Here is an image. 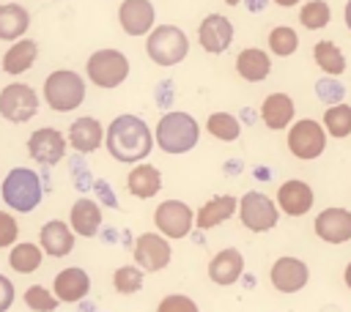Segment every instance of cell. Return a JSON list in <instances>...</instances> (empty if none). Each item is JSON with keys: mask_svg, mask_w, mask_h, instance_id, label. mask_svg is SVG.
Masks as SVG:
<instances>
[{"mask_svg": "<svg viewBox=\"0 0 351 312\" xmlns=\"http://www.w3.org/2000/svg\"><path fill=\"white\" fill-rule=\"evenodd\" d=\"M104 145L115 161L123 164H137L154 151V131L140 115L123 112L110 120L104 129Z\"/></svg>", "mask_w": 351, "mask_h": 312, "instance_id": "obj_1", "label": "cell"}, {"mask_svg": "<svg viewBox=\"0 0 351 312\" xmlns=\"http://www.w3.org/2000/svg\"><path fill=\"white\" fill-rule=\"evenodd\" d=\"M154 140H156L159 151H165V153H186L197 145L200 126L189 112L170 109L159 118V123L154 129Z\"/></svg>", "mask_w": 351, "mask_h": 312, "instance_id": "obj_2", "label": "cell"}, {"mask_svg": "<svg viewBox=\"0 0 351 312\" xmlns=\"http://www.w3.org/2000/svg\"><path fill=\"white\" fill-rule=\"evenodd\" d=\"M145 55L156 66H178L189 55V38L178 25H154L145 33Z\"/></svg>", "mask_w": 351, "mask_h": 312, "instance_id": "obj_3", "label": "cell"}, {"mask_svg": "<svg viewBox=\"0 0 351 312\" xmlns=\"http://www.w3.org/2000/svg\"><path fill=\"white\" fill-rule=\"evenodd\" d=\"M0 192H3V203L11 205V208L19 211V213H27V211L38 208V203H41V197H44L41 178H38V172H33L30 167H14V170L3 178Z\"/></svg>", "mask_w": 351, "mask_h": 312, "instance_id": "obj_4", "label": "cell"}, {"mask_svg": "<svg viewBox=\"0 0 351 312\" xmlns=\"http://www.w3.org/2000/svg\"><path fill=\"white\" fill-rule=\"evenodd\" d=\"M44 101L55 112H71L85 101V79L71 68H58L44 79Z\"/></svg>", "mask_w": 351, "mask_h": 312, "instance_id": "obj_5", "label": "cell"}, {"mask_svg": "<svg viewBox=\"0 0 351 312\" xmlns=\"http://www.w3.org/2000/svg\"><path fill=\"white\" fill-rule=\"evenodd\" d=\"M85 74L96 88H104V90L118 88L129 77V57L112 47L96 49L85 63Z\"/></svg>", "mask_w": 351, "mask_h": 312, "instance_id": "obj_6", "label": "cell"}, {"mask_svg": "<svg viewBox=\"0 0 351 312\" xmlns=\"http://www.w3.org/2000/svg\"><path fill=\"white\" fill-rule=\"evenodd\" d=\"M324 148H326V131L318 120L302 118L288 126V151L296 159H302V161L318 159L324 153Z\"/></svg>", "mask_w": 351, "mask_h": 312, "instance_id": "obj_7", "label": "cell"}, {"mask_svg": "<svg viewBox=\"0 0 351 312\" xmlns=\"http://www.w3.org/2000/svg\"><path fill=\"white\" fill-rule=\"evenodd\" d=\"M38 112V96L25 82H11L0 90V115L11 123H25Z\"/></svg>", "mask_w": 351, "mask_h": 312, "instance_id": "obj_8", "label": "cell"}, {"mask_svg": "<svg viewBox=\"0 0 351 312\" xmlns=\"http://www.w3.org/2000/svg\"><path fill=\"white\" fill-rule=\"evenodd\" d=\"M236 211H239V219H241V224L247 227V230H252V233H266V230H271L274 224H277V205L266 197V194H261V192H247L241 200H239V205H236Z\"/></svg>", "mask_w": 351, "mask_h": 312, "instance_id": "obj_9", "label": "cell"}, {"mask_svg": "<svg viewBox=\"0 0 351 312\" xmlns=\"http://www.w3.org/2000/svg\"><path fill=\"white\" fill-rule=\"evenodd\" d=\"M154 222L165 238H184L195 224V211L181 200H165L156 205Z\"/></svg>", "mask_w": 351, "mask_h": 312, "instance_id": "obj_10", "label": "cell"}, {"mask_svg": "<svg viewBox=\"0 0 351 312\" xmlns=\"http://www.w3.org/2000/svg\"><path fill=\"white\" fill-rule=\"evenodd\" d=\"M66 145H69L66 137L58 129H52V126H41V129H36L27 137V153H30V159L38 161V164H44V167L58 164L66 156Z\"/></svg>", "mask_w": 351, "mask_h": 312, "instance_id": "obj_11", "label": "cell"}, {"mask_svg": "<svg viewBox=\"0 0 351 312\" xmlns=\"http://www.w3.org/2000/svg\"><path fill=\"white\" fill-rule=\"evenodd\" d=\"M197 44L208 55H222L233 44V22L225 14H206L197 25Z\"/></svg>", "mask_w": 351, "mask_h": 312, "instance_id": "obj_12", "label": "cell"}, {"mask_svg": "<svg viewBox=\"0 0 351 312\" xmlns=\"http://www.w3.org/2000/svg\"><path fill=\"white\" fill-rule=\"evenodd\" d=\"M170 257H173V249H170L165 235H159V233L137 235V241H134V263L143 271H162V268H167Z\"/></svg>", "mask_w": 351, "mask_h": 312, "instance_id": "obj_13", "label": "cell"}, {"mask_svg": "<svg viewBox=\"0 0 351 312\" xmlns=\"http://www.w3.org/2000/svg\"><path fill=\"white\" fill-rule=\"evenodd\" d=\"M118 25L126 36H145L156 25V8L151 0H121Z\"/></svg>", "mask_w": 351, "mask_h": 312, "instance_id": "obj_14", "label": "cell"}, {"mask_svg": "<svg viewBox=\"0 0 351 312\" xmlns=\"http://www.w3.org/2000/svg\"><path fill=\"white\" fill-rule=\"evenodd\" d=\"M269 279L280 293H296L307 285L310 268L299 257H280V260H274V265L269 271Z\"/></svg>", "mask_w": 351, "mask_h": 312, "instance_id": "obj_15", "label": "cell"}, {"mask_svg": "<svg viewBox=\"0 0 351 312\" xmlns=\"http://www.w3.org/2000/svg\"><path fill=\"white\" fill-rule=\"evenodd\" d=\"M315 235L326 244H346L351 238V211L346 208H324L315 216Z\"/></svg>", "mask_w": 351, "mask_h": 312, "instance_id": "obj_16", "label": "cell"}, {"mask_svg": "<svg viewBox=\"0 0 351 312\" xmlns=\"http://www.w3.org/2000/svg\"><path fill=\"white\" fill-rule=\"evenodd\" d=\"M66 142H69L77 153H93V151H99V145L104 142V126H101L96 118L82 115V118H77V120L69 126Z\"/></svg>", "mask_w": 351, "mask_h": 312, "instance_id": "obj_17", "label": "cell"}, {"mask_svg": "<svg viewBox=\"0 0 351 312\" xmlns=\"http://www.w3.org/2000/svg\"><path fill=\"white\" fill-rule=\"evenodd\" d=\"M313 200H315L313 189L304 181H299V178L285 181L277 189V205H280V211H285V216H302V213H307L313 208Z\"/></svg>", "mask_w": 351, "mask_h": 312, "instance_id": "obj_18", "label": "cell"}, {"mask_svg": "<svg viewBox=\"0 0 351 312\" xmlns=\"http://www.w3.org/2000/svg\"><path fill=\"white\" fill-rule=\"evenodd\" d=\"M293 112H296V107H293V99L288 96V93H269L266 99H263V104H261V120H263V126L266 129H271V131H282V129H288L291 123H293Z\"/></svg>", "mask_w": 351, "mask_h": 312, "instance_id": "obj_19", "label": "cell"}, {"mask_svg": "<svg viewBox=\"0 0 351 312\" xmlns=\"http://www.w3.org/2000/svg\"><path fill=\"white\" fill-rule=\"evenodd\" d=\"M52 290H55V298H58V301L77 304V301H82V298L88 296V290H90V276H88L82 268H77V265L63 268V271L55 276Z\"/></svg>", "mask_w": 351, "mask_h": 312, "instance_id": "obj_20", "label": "cell"}, {"mask_svg": "<svg viewBox=\"0 0 351 312\" xmlns=\"http://www.w3.org/2000/svg\"><path fill=\"white\" fill-rule=\"evenodd\" d=\"M38 246H41V252H47V255H52V257H66V255L74 249V233H71V227H69L66 222L52 219V222H47V224L41 227V233H38Z\"/></svg>", "mask_w": 351, "mask_h": 312, "instance_id": "obj_21", "label": "cell"}, {"mask_svg": "<svg viewBox=\"0 0 351 312\" xmlns=\"http://www.w3.org/2000/svg\"><path fill=\"white\" fill-rule=\"evenodd\" d=\"M244 274V257L239 249H219L208 260V276L214 285H233Z\"/></svg>", "mask_w": 351, "mask_h": 312, "instance_id": "obj_22", "label": "cell"}, {"mask_svg": "<svg viewBox=\"0 0 351 312\" xmlns=\"http://www.w3.org/2000/svg\"><path fill=\"white\" fill-rule=\"evenodd\" d=\"M69 227H71V233H77V235H82V238L96 235L99 227H101V208H99L90 197H80V200L71 205Z\"/></svg>", "mask_w": 351, "mask_h": 312, "instance_id": "obj_23", "label": "cell"}, {"mask_svg": "<svg viewBox=\"0 0 351 312\" xmlns=\"http://www.w3.org/2000/svg\"><path fill=\"white\" fill-rule=\"evenodd\" d=\"M236 74L247 82H263L271 74V57L269 52L258 47H247L236 55Z\"/></svg>", "mask_w": 351, "mask_h": 312, "instance_id": "obj_24", "label": "cell"}, {"mask_svg": "<svg viewBox=\"0 0 351 312\" xmlns=\"http://www.w3.org/2000/svg\"><path fill=\"white\" fill-rule=\"evenodd\" d=\"M36 57H38V44L33 38H25L22 36V38H16L5 49V55H3V71L11 74V77H19V74H25L36 63Z\"/></svg>", "mask_w": 351, "mask_h": 312, "instance_id": "obj_25", "label": "cell"}, {"mask_svg": "<svg viewBox=\"0 0 351 312\" xmlns=\"http://www.w3.org/2000/svg\"><path fill=\"white\" fill-rule=\"evenodd\" d=\"M236 205H239V200H236L233 194H217V197H211V200L197 211V216H195L197 230H211V227L228 222V219L236 213Z\"/></svg>", "mask_w": 351, "mask_h": 312, "instance_id": "obj_26", "label": "cell"}, {"mask_svg": "<svg viewBox=\"0 0 351 312\" xmlns=\"http://www.w3.org/2000/svg\"><path fill=\"white\" fill-rule=\"evenodd\" d=\"M30 14L19 3H0V41H16L27 33Z\"/></svg>", "mask_w": 351, "mask_h": 312, "instance_id": "obj_27", "label": "cell"}, {"mask_svg": "<svg viewBox=\"0 0 351 312\" xmlns=\"http://www.w3.org/2000/svg\"><path fill=\"white\" fill-rule=\"evenodd\" d=\"M126 186H129V192H132L134 197L148 200V197L159 194V189H162V172H159L154 164L140 161L137 167H132L129 178H126Z\"/></svg>", "mask_w": 351, "mask_h": 312, "instance_id": "obj_28", "label": "cell"}, {"mask_svg": "<svg viewBox=\"0 0 351 312\" xmlns=\"http://www.w3.org/2000/svg\"><path fill=\"white\" fill-rule=\"evenodd\" d=\"M313 60H315V66H318L326 77H340V74L346 71V55H343V49H340L335 41H329V38H324V41H318V44L313 47Z\"/></svg>", "mask_w": 351, "mask_h": 312, "instance_id": "obj_29", "label": "cell"}, {"mask_svg": "<svg viewBox=\"0 0 351 312\" xmlns=\"http://www.w3.org/2000/svg\"><path fill=\"white\" fill-rule=\"evenodd\" d=\"M324 131L335 140H343L351 134V104L346 101H337V104H329L326 112H324V120H321Z\"/></svg>", "mask_w": 351, "mask_h": 312, "instance_id": "obj_30", "label": "cell"}, {"mask_svg": "<svg viewBox=\"0 0 351 312\" xmlns=\"http://www.w3.org/2000/svg\"><path fill=\"white\" fill-rule=\"evenodd\" d=\"M44 260V252L38 244H16L8 255V265L16 271V274H33Z\"/></svg>", "mask_w": 351, "mask_h": 312, "instance_id": "obj_31", "label": "cell"}, {"mask_svg": "<svg viewBox=\"0 0 351 312\" xmlns=\"http://www.w3.org/2000/svg\"><path fill=\"white\" fill-rule=\"evenodd\" d=\"M206 131H208L214 140L233 142V140H239V134H241V123H239V118L230 115V112H211L208 120H206Z\"/></svg>", "mask_w": 351, "mask_h": 312, "instance_id": "obj_32", "label": "cell"}, {"mask_svg": "<svg viewBox=\"0 0 351 312\" xmlns=\"http://www.w3.org/2000/svg\"><path fill=\"white\" fill-rule=\"evenodd\" d=\"M266 41H269V52L277 55V57H288V55H293V52L299 49V36H296V30L288 27V25L271 27Z\"/></svg>", "mask_w": 351, "mask_h": 312, "instance_id": "obj_33", "label": "cell"}, {"mask_svg": "<svg viewBox=\"0 0 351 312\" xmlns=\"http://www.w3.org/2000/svg\"><path fill=\"white\" fill-rule=\"evenodd\" d=\"M299 22L302 27L307 30H321L332 22V8L326 0H307L302 8H299Z\"/></svg>", "mask_w": 351, "mask_h": 312, "instance_id": "obj_34", "label": "cell"}, {"mask_svg": "<svg viewBox=\"0 0 351 312\" xmlns=\"http://www.w3.org/2000/svg\"><path fill=\"white\" fill-rule=\"evenodd\" d=\"M112 285L121 296H132L143 287V268L140 265H121L115 274H112Z\"/></svg>", "mask_w": 351, "mask_h": 312, "instance_id": "obj_35", "label": "cell"}, {"mask_svg": "<svg viewBox=\"0 0 351 312\" xmlns=\"http://www.w3.org/2000/svg\"><path fill=\"white\" fill-rule=\"evenodd\" d=\"M25 304L33 309V312H52L58 307V298L44 287V285H33L25 290Z\"/></svg>", "mask_w": 351, "mask_h": 312, "instance_id": "obj_36", "label": "cell"}, {"mask_svg": "<svg viewBox=\"0 0 351 312\" xmlns=\"http://www.w3.org/2000/svg\"><path fill=\"white\" fill-rule=\"evenodd\" d=\"M315 93H318V99L324 101V104H337V101H343V96H346V88L335 79V77H321L318 82H315Z\"/></svg>", "mask_w": 351, "mask_h": 312, "instance_id": "obj_37", "label": "cell"}, {"mask_svg": "<svg viewBox=\"0 0 351 312\" xmlns=\"http://www.w3.org/2000/svg\"><path fill=\"white\" fill-rule=\"evenodd\" d=\"M156 312H200V309H197V304H195L189 296H184V293H170V296H165V298L159 301Z\"/></svg>", "mask_w": 351, "mask_h": 312, "instance_id": "obj_38", "label": "cell"}, {"mask_svg": "<svg viewBox=\"0 0 351 312\" xmlns=\"http://www.w3.org/2000/svg\"><path fill=\"white\" fill-rule=\"evenodd\" d=\"M16 235H19V224H16V219H14L11 213L0 211V249L11 246V244L16 241Z\"/></svg>", "mask_w": 351, "mask_h": 312, "instance_id": "obj_39", "label": "cell"}, {"mask_svg": "<svg viewBox=\"0 0 351 312\" xmlns=\"http://www.w3.org/2000/svg\"><path fill=\"white\" fill-rule=\"evenodd\" d=\"M11 304H14V282L5 274H0V312H5Z\"/></svg>", "mask_w": 351, "mask_h": 312, "instance_id": "obj_40", "label": "cell"}, {"mask_svg": "<svg viewBox=\"0 0 351 312\" xmlns=\"http://www.w3.org/2000/svg\"><path fill=\"white\" fill-rule=\"evenodd\" d=\"M241 3H244V8H247V11L258 14V11H263V8H266V3H269V0H241Z\"/></svg>", "mask_w": 351, "mask_h": 312, "instance_id": "obj_41", "label": "cell"}, {"mask_svg": "<svg viewBox=\"0 0 351 312\" xmlns=\"http://www.w3.org/2000/svg\"><path fill=\"white\" fill-rule=\"evenodd\" d=\"M170 85H173V82H170V79H165V82H162V90H159V101H162L165 107L170 104Z\"/></svg>", "mask_w": 351, "mask_h": 312, "instance_id": "obj_42", "label": "cell"}, {"mask_svg": "<svg viewBox=\"0 0 351 312\" xmlns=\"http://www.w3.org/2000/svg\"><path fill=\"white\" fill-rule=\"evenodd\" d=\"M343 19H346V27L351 30V0H346V5H343Z\"/></svg>", "mask_w": 351, "mask_h": 312, "instance_id": "obj_43", "label": "cell"}, {"mask_svg": "<svg viewBox=\"0 0 351 312\" xmlns=\"http://www.w3.org/2000/svg\"><path fill=\"white\" fill-rule=\"evenodd\" d=\"M274 5H280V8H293V5H299L302 0H271Z\"/></svg>", "mask_w": 351, "mask_h": 312, "instance_id": "obj_44", "label": "cell"}, {"mask_svg": "<svg viewBox=\"0 0 351 312\" xmlns=\"http://www.w3.org/2000/svg\"><path fill=\"white\" fill-rule=\"evenodd\" d=\"M343 279H346V285H348V290H351V263L346 265V274H343Z\"/></svg>", "mask_w": 351, "mask_h": 312, "instance_id": "obj_45", "label": "cell"}, {"mask_svg": "<svg viewBox=\"0 0 351 312\" xmlns=\"http://www.w3.org/2000/svg\"><path fill=\"white\" fill-rule=\"evenodd\" d=\"M228 5H241V0H225Z\"/></svg>", "mask_w": 351, "mask_h": 312, "instance_id": "obj_46", "label": "cell"}]
</instances>
